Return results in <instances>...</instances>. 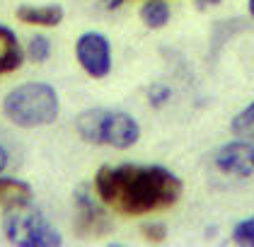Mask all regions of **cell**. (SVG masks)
Here are the masks:
<instances>
[{"mask_svg":"<svg viewBox=\"0 0 254 247\" xmlns=\"http://www.w3.org/2000/svg\"><path fill=\"white\" fill-rule=\"evenodd\" d=\"M92 189L99 201L121 216H148L175 206L182 179L162 165H104L95 172Z\"/></svg>","mask_w":254,"mask_h":247,"instance_id":"obj_1","label":"cell"},{"mask_svg":"<svg viewBox=\"0 0 254 247\" xmlns=\"http://www.w3.org/2000/svg\"><path fill=\"white\" fill-rule=\"evenodd\" d=\"M59 92L49 82H24L2 99V114L22 129L49 126L59 119Z\"/></svg>","mask_w":254,"mask_h":247,"instance_id":"obj_2","label":"cell"},{"mask_svg":"<svg viewBox=\"0 0 254 247\" xmlns=\"http://www.w3.org/2000/svg\"><path fill=\"white\" fill-rule=\"evenodd\" d=\"M75 131L92 146H109L126 151L140 138V126L131 114L119 109H85L75 116Z\"/></svg>","mask_w":254,"mask_h":247,"instance_id":"obj_3","label":"cell"},{"mask_svg":"<svg viewBox=\"0 0 254 247\" xmlns=\"http://www.w3.org/2000/svg\"><path fill=\"white\" fill-rule=\"evenodd\" d=\"M2 233L5 238L17 247H61L63 235L59 228L41 213L34 209L29 201L7 206L2 216Z\"/></svg>","mask_w":254,"mask_h":247,"instance_id":"obj_4","label":"cell"},{"mask_svg":"<svg viewBox=\"0 0 254 247\" xmlns=\"http://www.w3.org/2000/svg\"><path fill=\"white\" fill-rule=\"evenodd\" d=\"M73 228L80 238L104 235L112 230V221L104 211V204L99 201L97 191H92L90 184H78L73 191Z\"/></svg>","mask_w":254,"mask_h":247,"instance_id":"obj_5","label":"cell"},{"mask_svg":"<svg viewBox=\"0 0 254 247\" xmlns=\"http://www.w3.org/2000/svg\"><path fill=\"white\" fill-rule=\"evenodd\" d=\"M75 58L80 68L95 80L112 73V44L99 32H85L75 41Z\"/></svg>","mask_w":254,"mask_h":247,"instance_id":"obj_6","label":"cell"},{"mask_svg":"<svg viewBox=\"0 0 254 247\" xmlns=\"http://www.w3.org/2000/svg\"><path fill=\"white\" fill-rule=\"evenodd\" d=\"M213 165L228 177L247 179L254 174V143L252 141H230L220 146L213 155Z\"/></svg>","mask_w":254,"mask_h":247,"instance_id":"obj_7","label":"cell"},{"mask_svg":"<svg viewBox=\"0 0 254 247\" xmlns=\"http://www.w3.org/2000/svg\"><path fill=\"white\" fill-rule=\"evenodd\" d=\"M17 19L24 24H34V27H59L65 12L63 7L56 2H49V5H20L17 7Z\"/></svg>","mask_w":254,"mask_h":247,"instance_id":"obj_8","label":"cell"},{"mask_svg":"<svg viewBox=\"0 0 254 247\" xmlns=\"http://www.w3.org/2000/svg\"><path fill=\"white\" fill-rule=\"evenodd\" d=\"M22 63H24V51L17 34L10 27L0 24V76L15 73Z\"/></svg>","mask_w":254,"mask_h":247,"instance_id":"obj_9","label":"cell"},{"mask_svg":"<svg viewBox=\"0 0 254 247\" xmlns=\"http://www.w3.org/2000/svg\"><path fill=\"white\" fill-rule=\"evenodd\" d=\"M32 194L34 191L27 182L15 179V177H0V209L27 204V201H32Z\"/></svg>","mask_w":254,"mask_h":247,"instance_id":"obj_10","label":"cell"},{"mask_svg":"<svg viewBox=\"0 0 254 247\" xmlns=\"http://www.w3.org/2000/svg\"><path fill=\"white\" fill-rule=\"evenodd\" d=\"M172 17L170 12V5L165 0H148L143 7H140V19L148 29H162Z\"/></svg>","mask_w":254,"mask_h":247,"instance_id":"obj_11","label":"cell"},{"mask_svg":"<svg viewBox=\"0 0 254 247\" xmlns=\"http://www.w3.org/2000/svg\"><path fill=\"white\" fill-rule=\"evenodd\" d=\"M230 131L237 136V138H245V141H254V102L247 104L240 114L233 119L230 124Z\"/></svg>","mask_w":254,"mask_h":247,"instance_id":"obj_12","label":"cell"},{"mask_svg":"<svg viewBox=\"0 0 254 247\" xmlns=\"http://www.w3.org/2000/svg\"><path fill=\"white\" fill-rule=\"evenodd\" d=\"M49 56H51V41L41 34H34L27 44V58L34 63H44Z\"/></svg>","mask_w":254,"mask_h":247,"instance_id":"obj_13","label":"cell"},{"mask_svg":"<svg viewBox=\"0 0 254 247\" xmlns=\"http://www.w3.org/2000/svg\"><path fill=\"white\" fill-rule=\"evenodd\" d=\"M233 243L235 245H252L254 247V216L247 221H240L233 228Z\"/></svg>","mask_w":254,"mask_h":247,"instance_id":"obj_14","label":"cell"},{"mask_svg":"<svg viewBox=\"0 0 254 247\" xmlns=\"http://www.w3.org/2000/svg\"><path fill=\"white\" fill-rule=\"evenodd\" d=\"M170 97H172V90H170L167 85H160V82L150 85V90H148V99H150V104H153V107L165 104Z\"/></svg>","mask_w":254,"mask_h":247,"instance_id":"obj_15","label":"cell"},{"mask_svg":"<svg viewBox=\"0 0 254 247\" xmlns=\"http://www.w3.org/2000/svg\"><path fill=\"white\" fill-rule=\"evenodd\" d=\"M140 230H143V235H145L150 243H162V240L167 238V228H165V223H155V221H153V223H145Z\"/></svg>","mask_w":254,"mask_h":247,"instance_id":"obj_16","label":"cell"},{"mask_svg":"<svg viewBox=\"0 0 254 247\" xmlns=\"http://www.w3.org/2000/svg\"><path fill=\"white\" fill-rule=\"evenodd\" d=\"M7 163H10V151H7L5 146H0V174L5 172V167H7Z\"/></svg>","mask_w":254,"mask_h":247,"instance_id":"obj_17","label":"cell"},{"mask_svg":"<svg viewBox=\"0 0 254 247\" xmlns=\"http://www.w3.org/2000/svg\"><path fill=\"white\" fill-rule=\"evenodd\" d=\"M220 0H196V7L198 10H206V7H211V5H218Z\"/></svg>","mask_w":254,"mask_h":247,"instance_id":"obj_18","label":"cell"},{"mask_svg":"<svg viewBox=\"0 0 254 247\" xmlns=\"http://www.w3.org/2000/svg\"><path fill=\"white\" fill-rule=\"evenodd\" d=\"M102 2H104V5L109 7V10H117V7L121 5V2H124V0H102Z\"/></svg>","mask_w":254,"mask_h":247,"instance_id":"obj_19","label":"cell"},{"mask_svg":"<svg viewBox=\"0 0 254 247\" xmlns=\"http://www.w3.org/2000/svg\"><path fill=\"white\" fill-rule=\"evenodd\" d=\"M250 15L254 17V0H250Z\"/></svg>","mask_w":254,"mask_h":247,"instance_id":"obj_20","label":"cell"}]
</instances>
